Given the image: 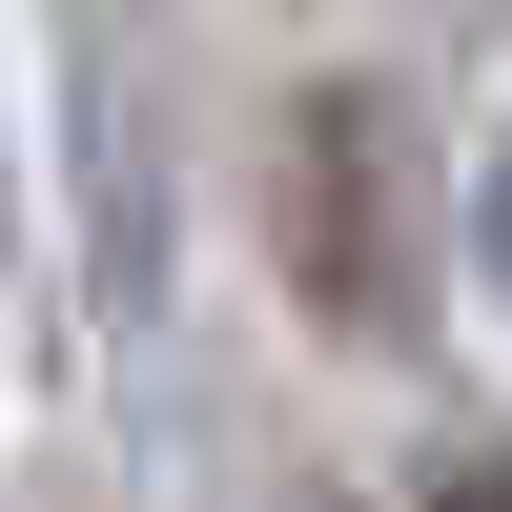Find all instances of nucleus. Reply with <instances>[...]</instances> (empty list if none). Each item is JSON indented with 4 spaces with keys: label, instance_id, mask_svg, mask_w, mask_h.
<instances>
[{
    "label": "nucleus",
    "instance_id": "f257e3e1",
    "mask_svg": "<svg viewBox=\"0 0 512 512\" xmlns=\"http://www.w3.org/2000/svg\"><path fill=\"white\" fill-rule=\"evenodd\" d=\"M472 226H492V267H512V144H492V185H472Z\"/></svg>",
    "mask_w": 512,
    "mask_h": 512
},
{
    "label": "nucleus",
    "instance_id": "f03ea898",
    "mask_svg": "<svg viewBox=\"0 0 512 512\" xmlns=\"http://www.w3.org/2000/svg\"><path fill=\"white\" fill-rule=\"evenodd\" d=\"M451 512H512V472H451Z\"/></svg>",
    "mask_w": 512,
    "mask_h": 512
}]
</instances>
